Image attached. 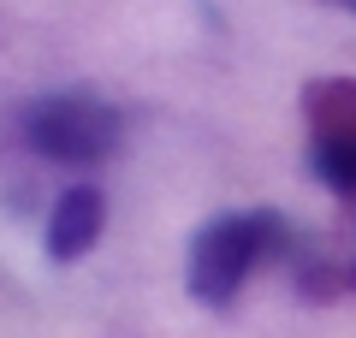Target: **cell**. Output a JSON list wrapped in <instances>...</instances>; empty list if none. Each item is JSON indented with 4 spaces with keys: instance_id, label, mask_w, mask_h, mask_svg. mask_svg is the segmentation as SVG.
Here are the masks:
<instances>
[{
    "instance_id": "cell-7",
    "label": "cell",
    "mask_w": 356,
    "mask_h": 338,
    "mask_svg": "<svg viewBox=\"0 0 356 338\" xmlns=\"http://www.w3.org/2000/svg\"><path fill=\"white\" fill-rule=\"evenodd\" d=\"M350 13H356V6H350Z\"/></svg>"
},
{
    "instance_id": "cell-2",
    "label": "cell",
    "mask_w": 356,
    "mask_h": 338,
    "mask_svg": "<svg viewBox=\"0 0 356 338\" xmlns=\"http://www.w3.org/2000/svg\"><path fill=\"white\" fill-rule=\"evenodd\" d=\"M24 143L42 161H65V166H102L119 154L125 143V119H119L113 101L89 95V89H54L36 95L18 119Z\"/></svg>"
},
{
    "instance_id": "cell-4",
    "label": "cell",
    "mask_w": 356,
    "mask_h": 338,
    "mask_svg": "<svg viewBox=\"0 0 356 338\" xmlns=\"http://www.w3.org/2000/svg\"><path fill=\"white\" fill-rule=\"evenodd\" d=\"M309 137H350L356 131V83L350 77H315L303 89Z\"/></svg>"
},
{
    "instance_id": "cell-6",
    "label": "cell",
    "mask_w": 356,
    "mask_h": 338,
    "mask_svg": "<svg viewBox=\"0 0 356 338\" xmlns=\"http://www.w3.org/2000/svg\"><path fill=\"white\" fill-rule=\"evenodd\" d=\"M344 291H356V261H350V267H344Z\"/></svg>"
},
{
    "instance_id": "cell-3",
    "label": "cell",
    "mask_w": 356,
    "mask_h": 338,
    "mask_svg": "<svg viewBox=\"0 0 356 338\" xmlns=\"http://www.w3.org/2000/svg\"><path fill=\"white\" fill-rule=\"evenodd\" d=\"M107 232V196L95 184H65L48 208V261H83Z\"/></svg>"
},
{
    "instance_id": "cell-1",
    "label": "cell",
    "mask_w": 356,
    "mask_h": 338,
    "mask_svg": "<svg viewBox=\"0 0 356 338\" xmlns=\"http://www.w3.org/2000/svg\"><path fill=\"white\" fill-rule=\"evenodd\" d=\"M297 250V232L285 214L273 208H243V214H220L191 238V267H184V285L202 309H232V297L243 291V279L255 267L280 261Z\"/></svg>"
},
{
    "instance_id": "cell-5",
    "label": "cell",
    "mask_w": 356,
    "mask_h": 338,
    "mask_svg": "<svg viewBox=\"0 0 356 338\" xmlns=\"http://www.w3.org/2000/svg\"><path fill=\"white\" fill-rule=\"evenodd\" d=\"M309 172L350 202L356 196V131L350 137H309Z\"/></svg>"
}]
</instances>
